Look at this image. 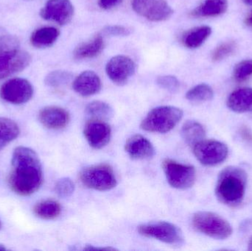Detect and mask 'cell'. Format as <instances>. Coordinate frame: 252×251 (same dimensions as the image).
<instances>
[{
    "label": "cell",
    "instance_id": "obj_1",
    "mask_svg": "<svg viewBox=\"0 0 252 251\" xmlns=\"http://www.w3.org/2000/svg\"><path fill=\"white\" fill-rule=\"evenodd\" d=\"M12 169L9 185L16 194L28 196L38 191L43 182L41 161L37 153L29 147H16L11 160Z\"/></svg>",
    "mask_w": 252,
    "mask_h": 251
},
{
    "label": "cell",
    "instance_id": "obj_2",
    "mask_svg": "<svg viewBox=\"0 0 252 251\" xmlns=\"http://www.w3.org/2000/svg\"><path fill=\"white\" fill-rule=\"evenodd\" d=\"M247 174L238 167H227L218 178L216 195L219 201L229 206L242 203L247 189Z\"/></svg>",
    "mask_w": 252,
    "mask_h": 251
},
{
    "label": "cell",
    "instance_id": "obj_3",
    "mask_svg": "<svg viewBox=\"0 0 252 251\" xmlns=\"http://www.w3.org/2000/svg\"><path fill=\"white\" fill-rule=\"evenodd\" d=\"M31 62V55L21 49L16 37H0V80L24 70Z\"/></svg>",
    "mask_w": 252,
    "mask_h": 251
},
{
    "label": "cell",
    "instance_id": "obj_4",
    "mask_svg": "<svg viewBox=\"0 0 252 251\" xmlns=\"http://www.w3.org/2000/svg\"><path fill=\"white\" fill-rule=\"evenodd\" d=\"M183 111L171 106H158L148 112L140 127L147 132L166 134L173 129L183 117Z\"/></svg>",
    "mask_w": 252,
    "mask_h": 251
},
{
    "label": "cell",
    "instance_id": "obj_5",
    "mask_svg": "<svg viewBox=\"0 0 252 251\" xmlns=\"http://www.w3.org/2000/svg\"><path fill=\"white\" fill-rule=\"evenodd\" d=\"M192 223L198 232L216 240H226L232 234V225L213 212H196L192 216Z\"/></svg>",
    "mask_w": 252,
    "mask_h": 251
},
{
    "label": "cell",
    "instance_id": "obj_6",
    "mask_svg": "<svg viewBox=\"0 0 252 251\" xmlns=\"http://www.w3.org/2000/svg\"><path fill=\"white\" fill-rule=\"evenodd\" d=\"M137 231L143 237L155 239L170 246H180L185 243V237L180 228L165 221L142 224L138 227Z\"/></svg>",
    "mask_w": 252,
    "mask_h": 251
},
{
    "label": "cell",
    "instance_id": "obj_7",
    "mask_svg": "<svg viewBox=\"0 0 252 251\" xmlns=\"http://www.w3.org/2000/svg\"><path fill=\"white\" fill-rule=\"evenodd\" d=\"M80 179L87 188L101 192L112 190L118 183L113 169L105 164L84 168L80 173Z\"/></svg>",
    "mask_w": 252,
    "mask_h": 251
},
{
    "label": "cell",
    "instance_id": "obj_8",
    "mask_svg": "<svg viewBox=\"0 0 252 251\" xmlns=\"http://www.w3.org/2000/svg\"><path fill=\"white\" fill-rule=\"evenodd\" d=\"M162 168L167 182L173 188L188 190L195 184L196 172L194 167L166 159L163 161Z\"/></svg>",
    "mask_w": 252,
    "mask_h": 251
},
{
    "label": "cell",
    "instance_id": "obj_9",
    "mask_svg": "<svg viewBox=\"0 0 252 251\" xmlns=\"http://www.w3.org/2000/svg\"><path fill=\"white\" fill-rule=\"evenodd\" d=\"M193 153L201 165L214 167L226 160L229 150L227 146L220 141L203 139L193 146Z\"/></svg>",
    "mask_w": 252,
    "mask_h": 251
},
{
    "label": "cell",
    "instance_id": "obj_10",
    "mask_svg": "<svg viewBox=\"0 0 252 251\" xmlns=\"http://www.w3.org/2000/svg\"><path fill=\"white\" fill-rule=\"evenodd\" d=\"M33 92V87L31 83L24 78L9 80L0 88L1 99L14 105L28 103L32 98Z\"/></svg>",
    "mask_w": 252,
    "mask_h": 251
},
{
    "label": "cell",
    "instance_id": "obj_11",
    "mask_svg": "<svg viewBox=\"0 0 252 251\" xmlns=\"http://www.w3.org/2000/svg\"><path fill=\"white\" fill-rule=\"evenodd\" d=\"M133 10L152 22H162L171 17L173 10L165 0H132Z\"/></svg>",
    "mask_w": 252,
    "mask_h": 251
},
{
    "label": "cell",
    "instance_id": "obj_12",
    "mask_svg": "<svg viewBox=\"0 0 252 251\" xmlns=\"http://www.w3.org/2000/svg\"><path fill=\"white\" fill-rule=\"evenodd\" d=\"M108 77L117 85H125L136 72V64L130 57L117 56L110 59L106 66Z\"/></svg>",
    "mask_w": 252,
    "mask_h": 251
},
{
    "label": "cell",
    "instance_id": "obj_13",
    "mask_svg": "<svg viewBox=\"0 0 252 251\" xmlns=\"http://www.w3.org/2000/svg\"><path fill=\"white\" fill-rule=\"evenodd\" d=\"M73 15L74 7L70 0H49L40 12V16L44 20L60 25L69 23Z\"/></svg>",
    "mask_w": 252,
    "mask_h": 251
},
{
    "label": "cell",
    "instance_id": "obj_14",
    "mask_svg": "<svg viewBox=\"0 0 252 251\" xmlns=\"http://www.w3.org/2000/svg\"><path fill=\"white\" fill-rule=\"evenodd\" d=\"M84 137L93 148H103L112 138V129L106 121L94 119L86 124L84 130Z\"/></svg>",
    "mask_w": 252,
    "mask_h": 251
},
{
    "label": "cell",
    "instance_id": "obj_15",
    "mask_svg": "<svg viewBox=\"0 0 252 251\" xmlns=\"http://www.w3.org/2000/svg\"><path fill=\"white\" fill-rule=\"evenodd\" d=\"M126 153L134 160H148L154 157L155 148L152 143L142 135H133L125 144Z\"/></svg>",
    "mask_w": 252,
    "mask_h": 251
},
{
    "label": "cell",
    "instance_id": "obj_16",
    "mask_svg": "<svg viewBox=\"0 0 252 251\" xmlns=\"http://www.w3.org/2000/svg\"><path fill=\"white\" fill-rule=\"evenodd\" d=\"M38 119L45 128L60 130L64 128L69 123V114L63 108L47 106L40 111Z\"/></svg>",
    "mask_w": 252,
    "mask_h": 251
},
{
    "label": "cell",
    "instance_id": "obj_17",
    "mask_svg": "<svg viewBox=\"0 0 252 251\" xmlns=\"http://www.w3.org/2000/svg\"><path fill=\"white\" fill-rule=\"evenodd\" d=\"M72 87L74 91L79 95L90 97L100 92L102 88V83L95 72L85 71L75 78Z\"/></svg>",
    "mask_w": 252,
    "mask_h": 251
},
{
    "label": "cell",
    "instance_id": "obj_18",
    "mask_svg": "<svg viewBox=\"0 0 252 251\" xmlns=\"http://www.w3.org/2000/svg\"><path fill=\"white\" fill-rule=\"evenodd\" d=\"M226 103L228 108L236 113L252 112V88H242L233 91Z\"/></svg>",
    "mask_w": 252,
    "mask_h": 251
},
{
    "label": "cell",
    "instance_id": "obj_19",
    "mask_svg": "<svg viewBox=\"0 0 252 251\" xmlns=\"http://www.w3.org/2000/svg\"><path fill=\"white\" fill-rule=\"evenodd\" d=\"M104 48V39L103 35L98 34L93 39L83 43L76 47L74 51V57L76 60L93 58L100 54Z\"/></svg>",
    "mask_w": 252,
    "mask_h": 251
},
{
    "label": "cell",
    "instance_id": "obj_20",
    "mask_svg": "<svg viewBox=\"0 0 252 251\" xmlns=\"http://www.w3.org/2000/svg\"><path fill=\"white\" fill-rule=\"evenodd\" d=\"M60 32L53 27H44L32 32L31 42L33 47L43 49L51 47L59 38Z\"/></svg>",
    "mask_w": 252,
    "mask_h": 251
},
{
    "label": "cell",
    "instance_id": "obj_21",
    "mask_svg": "<svg viewBox=\"0 0 252 251\" xmlns=\"http://www.w3.org/2000/svg\"><path fill=\"white\" fill-rule=\"evenodd\" d=\"M181 135L186 144L193 147L204 139L206 131L203 125L197 121L188 120L182 126Z\"/></svg>",
    "mask_w": 252,
    "mask_h": 251
},
{
    "label": "cell",
    "instance_id": "obj_22",
    "mask_svg": "<svg viewBox=\"0 0 252 251\" xmlns=\"http://www.w3.org/2000/svg\"><path fill=\"white\" fill-rule=\"evenodd\" d=\"M227 0H204V2L192 11L197 17H212L225 13L227 10Z\"/></svg>",
    "mask_w": 252,
    "mask_h": 251
},
{
    "label": "cell",
    "instance_id": "obj_23",
    "mask_svg": "<svg viewBox=\"0 0 252 251\" xmlns=\"http://www.w3.org/2000/svg\"><path fill=\"white\" fill-rule=\"evenodd\" d=\"M212 29L208 26H201L194 28L187 32L182 38V42L185 47L195 49L201 47L204 41L210 37Z\"/></svg>",
    "mask_w": 252,
    "mask_h": 251
},
{
    "label": "cell",
    "instance_id": "obj_24",
    "mask_svg": "<svg viewBox=\"0 0 252 251\" xmlns=\"http://www.w3.org/2000/svg\"><path fill=\"white\" fill-rule=\"evenodd\" d=\"M20 134L19 125L8 118L0 117V150L16 139Z\"/></svg>",
    "mask_w": 252,
    "mask_h": 251
},
{
    "label": "cell",
    "instance_id": "obj_25",
    "mask_svg": "<svg viewBox=\"0 0 252 251\" xmlns=\"http://www.w3.org/2000/svg\"><path fill=\"white\" fill-rule=\"evenodd\" d=\"M33 211L34 214L41 219L53 220L61 215L62 206L56 200H46L37 203Z\"/></svg>",
    "mask_w": 252,
    "mask_h": 251
},
{
    "label": "cell",
    "instance_id": "obj_26",
    "mask_svg": "<svg viewBox=\"0 0 252 251\" xmlns=\"http://www.w3.org/2000/svg\"><path fill=\"white\" fill-rule=\"evenodd\" d=\"M89 116L94 119L107 121L114 116V110L112 106L103 101H93L86 109Z\"/></svg>",
    "mask_w": 252,
    "mask_h": 251
},
{
    "label": "cell",
    "instance_id": "obj_27",
    "mask_svg": "<svg viewBox=\"0 0 252 251\" xmlns=\"http://www.w3.org/2000/svg\"><path fill=\"white\" fill-rule=\"evenodd\" d=\"M214 97L213 88L205 84H198L187 92L186 98L192 103L210 101Z\"/></svg>",
    "mask_w": 252,
    "mask_h": 251
},
{
    "label": "cell",
    "instance_id": "obj_28",
    "mask_svg": "<svg viewBox=\"0 0 252 251\" xmlns=\"http://www.w3.org/2000/svg\"><path fill=\"white\" fill-rule=\"evenodd\" d=\"M72 77L73 75L68 71H53L46 76L44 83L47 86L57 88L70 82Z\"/></svg>",
    "mask_w": 252,
    "mask_h": 251
},
{
    "label": "cell",
    "instance_id": "obj_29",
    "mask_svg": "<svg viewBox=\"0 0 252 251\" xmlns=\"http://www.w3.org/2000/svg\"><path fill=\"white\" fill-rule=\"evenodd\" d=\"M56 194L62 198H67L72 196L75 191V184L69 178L59 179L55 187Z\"/></svg>",
    "mask_w": 252,
    "mask_h": 251
},
{
    "label": "cell",
    "instance_id": "obj_30",
    "mask_svg": "<svg viewBox=\"0 0 252 251\" xmlns=\"http://www.w3.org/2000/svg\"><path fill=\"white\" fill-rule=\"evenodd\" d=\"M157 84L163 89L171 93L176 92L180 87V83L177 78L173 75H163L158 77Z\"/></svg>",
    "mask_w": 252,
    "mask_h": 251
},
{
    "label": "cell",
    "instance_id": "obj_31",
    "mask_svg": "<svg viewBox=\"0 0 252 251\" xmlns=\"http://www.w3.org/2000/svg\"><path fill=\"white\" fill-rule=\"evenodd\" d=\"M236 49V44L234 42H226L220 44L213 51L212 58L215 61L223 60L225 57L230 56Z\"/></svg>",
    "mask_w": 252,
    "mask_h": 251
},
{
    "label": "cell",
    "instance_id": "obj_32",
    "mask_svg": "<svg viewBox=\"0 0 252 251\" xmlns=\"http://www.w3.org/2000/svg\"><path fill=\"white\" fill-rule=\"evenodd\" d=\"M252 75V60H246L236 65L234 77L238 81H243Z\"/></svg>",
    "mask_w": 252,
    "mask_h": 251
},
{
    "label": "cell",
    "instance_id": "obj_33",
    "mask_svg": "<svg viewBox=\"0 0 252 251\" xmlns=\"http://www.w3.org/2000/svg\"><path fill=\"white\" fill-rule=\"evenodd\" d=\"M131 29L121 25H110L103 28V34L112 36H127L131 33Z\"/></svg>",
    "mask_w": 252,
    "mask_h": 251
},
{
    "label": "cell",
    "instance_id": "obj_34",
    "mask_svg": "<svg viewBox=\"0 0 252 251\" xmlns=\"http://www.w3.org/2000/svg\"><path fill=\"white\" fill-rule=\"evenodd\" d=\"M123 0H99V6L104 10L113 8L120 4Z\"/></svg>",
    "mask_w": 252,
    "mask_h": 251
},
{
    "label": "cell",
    "instance_id": "obj_35",
    "mask_svg": "<svg viewBox=\"0 0 252 251\" xmlns=\"http://www.w3.org/2000/svg\"><path fill=\"white\" fill-rule=\"evenodd\" d=\"M84 251H114L115 249L111 247H95L94 246H87V247L84 248Z\"/></svg>",
    "mask_w": 252,
    "mask_h": 251
},
{
    "label": "cell",
    "instance_id": "obj_36",
    "mask_svg": "<svg viewBox=\"0 0 252 251\" xmlns=\"http://www.w3.org/2000/svg\"><path fill=\"white\" fill-rule=\"evenodd\" d=\"M246 23H247V25L252 26V13L248 18H247V19H246Z\"/></svg>",
    "mask_w": 252,
    "mask_h": 251
},
{
    "label": "cell",
    "instance_id": "obj_37",
    "mask_svg": "<svg viewBox=\"0 0 252 251\" xmlns=\"http://www.w3.org/2000/svg\"><path fill=\"white\" fill-rule=\"evenodd\" d=\"M243 1L248 5H252V0H243Z\"/></svg>",
    "mask_w": 252,
    "mask_h": 251
},
{
    "label": "cell",
    "instance_id": "obj_38",
    "mask_svg": "<svg viewBox=\"0 0 252 251\" xmlns=\"http://www.w3.org/2000/svg\"><path fill=\"white\" fill-rule=\"evenodd\" d=\"M248 250L252 251V238L250 240V243H249Z\"/></svg>",
    "mask_w": 252,
    "mask_h": 251
},
{
    "label": "cell",
    "instance_id": "obj_39",
    "mask_svg": "<svg viewBox=\"0 0 252 251\" xmlns=\"http://www.w3.org/2000/svg\"><path fill=\"white\" fill-rule=\"evenodd\" d=\"M6 250H7V249H6V248L4 247V246H3V245L0 244V251Z\"/></svg>",
    "mask_w": 252,
    "mask_h": 251
},
{
    "label": "cell",
    "instance_id": "obj_40",
    "mask_svg": "<svg viewBox=\"0 0 252 251\" xmlns=\"http://www.w3.org/2000/svg\"><path fill=\"white\" fill-rule=\"evenodd\" d=\"M1 221H0V229H1Z\"/></svg>",
    "mask_w": 252,
    "mask_h": 251
},
{
    "label": "cell",
    "instance_id": "obj_41",
    "mask_svg": "<svg viewBox=\"0 0 252 251\" xmlns=\"http://www.w3.org/2000/svg\"><path fill=\"white\" fill-rule=\"evenodd\" d=\"M1 28H0V32H1Z\"/></svg>",
    "mask_w": 252,
    "mask_h": 251
}]
</instances>
